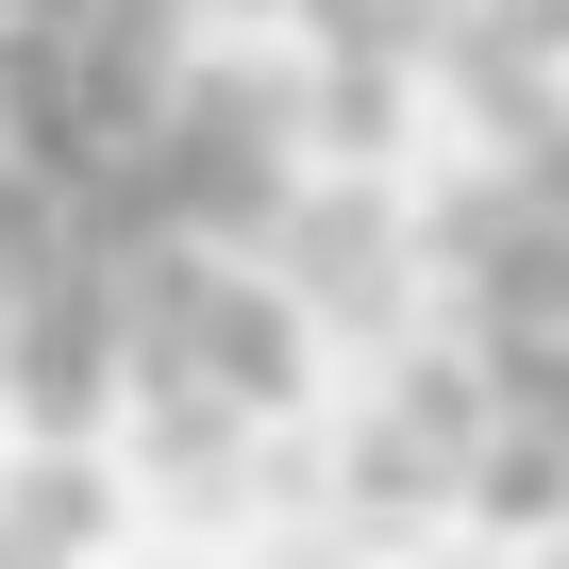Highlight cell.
Masks as SVG:
<instances>
[{
  "label": "cell",
  "mask_w": 569,
  "mask_h": 569,
  "mask_svg": "<svg viewBox=\"0 0 569 569\" xmlns=\"http://www.w3.org/2000/svg\"><path fill=\"white\" fill-rule=\"evenodd\" d=\"M151 184H168L184 234H268V201L302 184V101H284V68L184 51V84L151 118Z\"/></svg>",
  "instance_id": "6da1fadb"
},
{
  "label": "cell",
  "mask_w": 569,
  "mask_h": 569,
  "mask_svg": "<svg viewBox=\"0 0 569 569\" xmlns=\"http://www.w3.org/2000/svg\"><path fill=\"white\" fill-rule=\"evenodd\" d=\"M486 419H502V369H486V336H452V352H402V369H386V402H369V436H352V519H436V502H469V469H486Z\"/></svg>",
  "instance_id": "7a4b0ae2"
},
{
  "label": "cell",
  "mask_w": 569,
  "mask_h": 569,
  "mask_svg": "<svg viewBox=\"0 0 569 569\" xmlns=\"http://www.w3.org/2000/svg\"><path fill=\"white\" fill-rule=\"evenodd\" d=\"M251 251L302 284L319 336H386V319H402V268H419V218L386 201V168H302V184L268 201Z\"/></svg>",
  "instance_id": "3957f363"
},
{
  "label": "cell",
  "mask_w": 569,
  "mask_h": 569,
  "mask_svg": "<svg viewBox=\"0 0 569 569\" xmlns=\"http://www.w3.org/2000/svg\"><path fill=\"white\" fill-rule=\"evenodd\" d=\"M134 386V319H118V268L68 251L18 319H0V402H18V436H101Z\"/></svg>",
  "instance_id": "277c9868"
},
{
  "label": "cell",
  "mask_w": 569,
  "mask_h": 569,
  "mask_svg": "<svg viewBox=\"0 0 569 569\" xmlns=\"http://www.w3.org/2000/svg\"><path fill=\"white\" fill-rule=\"evenodd\" d=\"M436 84L469 101V134H486V151L552 134V118H569V0H452Z\"/></svg>",
  "instance_id": "5b68a950"
},
{
  "label": "cell",
  "mask_w": 569,
  "mask_h": 569,
  "mask_svg": "<svg viewBox=\"0 0 569 569\" xmlns=\"http://www.w3.org/2000/svg\"><path fill=\"white\" fill-rule=\"evenodd\" d=\"M419 84H436V68H402V51H302V68H284V101H302V168H386V151L419 134Z\"/></svg>",
  "instance_id": "8992f818"
},
{
  "label": "cell",
  "mask_w": 569,
  "mask_h": 569,
  "mask_svg": "<svg viewBox=\"0 0 569 569\" xmlns=\"http://www.w3.org/2000/svg\"><path fill=\"white\" fill-rule=\"evenodd\" d=\"M101 536H118V502H101L84 436H34L18 469H0V552H101Z\"/></svg>",
  "instance_id": "52a82bcc"
},
{
  "label": "cell",
  "mask_w": 569,
  "mask_h": 569,
  "mask_svg": "<svg viewBox=\"0 0 569 569\" xmlns=\"http://www.w3.org/2000/svg\"><path fill=\"white\" fill-rule=\"evenodd\" d=\"M118 419H134V452H151L168 486H218V469H234V452L268 436V419H251L234 386H168V369H151V386H118Z\"/></svg>",
  "instance_id": "ba28073f"
},
{
  "label": "cell",
  "mask_w": 569,
  "mask_h": 569,
  "mask_svg": "<svg viewBox=\"0 0 569 569\" xmlns=\"http://www.w3.org/2000/svg\"><path fill=\"white\" fill-rule=\"evenodd\" d=\"M284 18H302V51H402V68L452 51V0H284Z\"/></svg>",
  "instance_id": "9c48e42d"
},
{
  "label": "cell",
  "mask_w": 569,
  "mask_h": 569,
  "mask_svg": "<svg viewBox=\"0 0 569 569\" xmlns=\"http://www.w3.org/2000/svg\"><path fill=\"white\" fill-rule=\"evenodd\" d=\"M34 68H51V34H18V18H0V134L34 118Z\"/></svg>",
  "instance_id": "30bf717a"
},
{
  "label": "cell",
  "mask_w": 569,
  "mask_h": 569,
  "mask_svg": "<svg viewBox=\"0 0 569 569\" xmlns=\"http://www.w3.org/2000/svg\"><path fill=\"white\" fill-rule=\"evenodd\" d=\"M0 18H18V34H84V0H0Z\"/></svg>",
  "instance_id": "8fae6325"
},
{
  "label": "cell",
  "mask_w": 569,
  "mask_h": 569,
  "mask_svg": "<svg viewBox=\"0 0 569 569\" xmlns=\"http://www.w3.org/2000/svg\"><path fill=\"white\" fill-rule=\"evenodd\" d=\"M201 18H284V0H201Z\"/></svg>",
  "instance_id": "7c38bea8"
}]
</instances>
